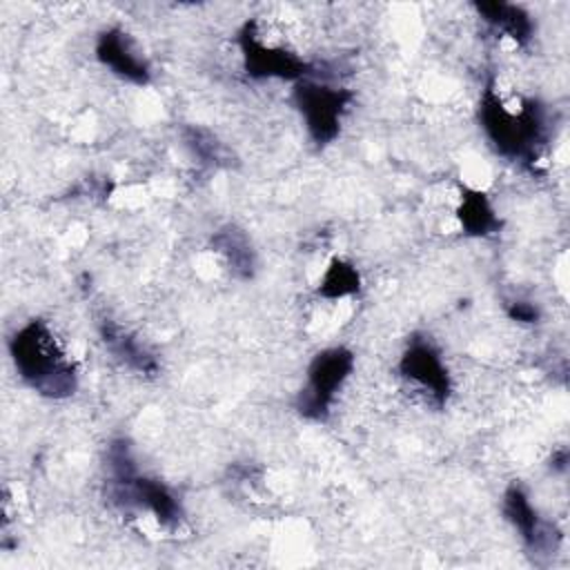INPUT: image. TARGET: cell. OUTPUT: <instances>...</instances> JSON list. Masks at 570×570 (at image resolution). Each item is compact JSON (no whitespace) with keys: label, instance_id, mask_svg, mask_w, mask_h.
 <instances>
[{"label":"cell","instance_id":"cell-12","mask_svg":"<svg viewBox=\"0 0 570 570\" xmlns=\"http://www.w3.org/2000/svg\"><path fill=\"white\" fill-rule=\"evenodd\" d=\"M102 336H105V343L109 345V350L116 356H120L122 361H127L131 367H138V370H149L151 367V356L127 332H122L114 325H107L102 330Z\"/></svg>","mask_w":570,"mask_h":570},{"label":"cell","instance_id":"cell-1","mask_svg":"<svg viewBox=\"0 0 570 570\" xmlns=\"http://www.w3.org/2000/svg\"><path fill=\"white\" fill-rule=\"evenodd\" d=\"M9 354L20 379L36 392L62 399L76 390V367L42 321H29L9 341Z\"/></svg>","mask_w":570,"mask_h":570},{"label":"cell","instance_id":"cell-6","mask_svg":"<svg viewBox=\"0 0 570 570\" xmlns=\"http://www.w3.org/2000/svg\"><path fill=\"white\" fill-rule=\"evenodd\" d=\"M401 376L421 390L432 403L443 405L452 392V381L441 352L428 338H410L399 363Z\"/></svg>","mask_w":570,"mask_h":570},{"label":"cell","instance_id":"cell-10","mask_svg":"<svg viewBox=\"0 0 570 570\" xmlns=\"http://www.w3.org/2000/svg\"><path fill=\"white\" fill-rule=\"evenodd\" d=\"M459 220H461L463 232L470 236H488L499 227V218H497L488 196L481 191H465L461 196Z\"/></svg>","mask_w":570,"mask_h":570},{"label":"cell","instance_id":"cell-8","mask_svg":"<svg viewBox=\"0 0 570 570\" xmlns=\"http://www.w3.org/2000/svg\"><path fill=\"white\" fill-rule=\"evenodd\" d=\"M503 512L505 519L514 525L521 539L532 548H543L548 541V532L543 521L539 519L537 510L532 508L528 494L521 488H510L503 497Z\"/></svg>","mask_w":570,"mask_h":570},{"label":"cell","instance_id":"cell-7","mask_svg":"<svg viewBox=\"0 0 570 570\" xmlns=\"http://www.w3.org/2000/svg\"><path fill=\"white\" fill-rule=\"evenodd\" d=\"M96 58L102 67H107L114 76L122 80L136 85H145L149 80V62L145 60L131 36L118 27H111L98 36Z\"/></svg>","mask_w":570,"mask_h":570},{"label":"cell","instance_id":"cell-13","mask_svg":"<svg viewBox=\"0 0 570 570\" xmlns=\"http://www.w3.org/2000/svg\"><path fill=\"white\" fill-rule=\"evenodd\" d=\"M510 316L523 323H532L537 318V307L530 303H514L510 309Z\"/></svg>","mask_w":570,"mask_h":570},{"label":"cell","instance_id":"cell-9","mask_svg":"<svg viewBox=\"0 0 570 570\" xmlns=\"http://www.w3.org/2000/svg\"><path fill=\"white\" fill-rule=\"evenodd\" d=\"M476 11L490 27L505 33L508 38H512L519 45L528 42L532 36V18L528 11H523L517 4H508V2L476 4Z\"/></svg>","mask_w":570,"mask_h":570},{"label":"cell","instance_id":"cell-5","mask_svg":"<svg viewBox=\"0 0 570 570\" xmlns=\"http://www.w3.org/2000/svg\"><path fill=\"white\" fill-rule=\"evenodd\" d=\"M238 45L243 51L245 69L254 78H281V80H303L312 73V67L301 56L265 42L258 31V22H247L238 33Z\"/></svg>","mask_w":570,"mask_h":570},{"label":"cell","instance_id":"cell-3","mask_svg":"<svg viewBox=\"0 0 570 570\" xmlns=\"http://www.w3.org/2000/svg\"><path fill=\"white\" fill-rule=\"evenodd\" d=\"M354 370V354L345 347H327L314 356L307 367V381L298 394L296 407L303 416L323 421Z\"/></svg>","mask_w":570,"mask_h":570},{"label":"cell","instance_id":"cell-2","mask_svg":"<svg viewBox=\"0 0 570 570\" xmlns=\"http://www.w3.org/2000/svg\"><path fill=\"white\" fill-rule=\"evenodd\" d=\"M479 120L492 147L514 163L534 160L539 145L546 140L541 107L534 100H521L519 105L505 102L494 87H485L483 91Z\"/></svg>","mask_w":570,"mask_h":570},{"label":"cell","instance_id":"cell-4","mask_svg":"<svg viewBox=\"0 0 570 570\" xmlns=\"http://www.w3.org/2000/svg\"><path fill=\"white\" fill-rule=\"evenodd\" d=\"M350 98H352L350 91L341 87H332L327 82L312 80L309 76L296 82L294 102L301 111V118L305 122L309 138L316 145H327L336 138L343 114L350 105Z\"/></svg>","mask_w":570,"mask_h":570},{"label":"cell","instance_id":"cell-11","mask_svg":"<svg viewBox=\"0 0 570 570\" xmlns=\"http://www.w3.org/2000/svg\"><path fill=\"white\" fill-rule=\"evenodd\" d=\"M361 285V278H358V272L354 265L341 261V258H334L321 283H318V294L327 296V298H343V296H350L358 289Z\"/></svg>","mask_w":570,"mask_h":570}]
</instances>
